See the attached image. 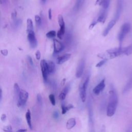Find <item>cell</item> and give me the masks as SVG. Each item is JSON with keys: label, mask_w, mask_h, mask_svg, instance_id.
Masks as SVG:
<instances>
[{"label": "cell", "mask_w": 132, "mask_h": 132, "mask_svg": "<svg viewBox=\"0 0 132 132\" xmlns=\"http://www.w3.org/2000/svg\"><path fill=\"white\" fill-rule=\"evenodd\" d=\"M79 95L82 101L84 103L86 99V90L80 86L79 87Z\"/></svg>", "instance_id": "cell-17"}, {"label": "cell", "mask_w": 132, "mask_h": 132, "mask_svg": "<svg viewBox=\"0 0 132 132\" xmlns=\"http://www.w3.org/2000/svg\"><path fill=\"white\" fill-rule=\"evenodd\" d=\"M53 46H54V52L55 54L62 52L65 48L63 44L57 39H53Z\"/></svg>", "instance_id": "cell-8"}, {"label": "cell", "mask_w": 132, "mask_h": 132, "mask_svg": "<svg viewBox=\"0 0 132 132\" xmlns=\"http://www.w3.org/2000/svg\"><path fill=\"white\" fill-rule=\"evenodd\" d=\"M20 88L19 85L17 83H15L14 84V92H15V95L16 97V98L18 99V97L19 96V93L20 92Z\"/></svg>", "instance_id": "cell-23"}, {"label": "cell", "mask_w": 132, "mask_h": 132, "mask_svg": "<svg viewBox=\"0 0 132 132\" xmlns=\"http://www.w3.org/2000/svg\"><path fill=\"white\" fill-rule=\"evenodd\" d=\"M17 13L15 11H14L12 14V18L13 20L15 21H16L17 20Z\"/></svg>", "instance_id": "cell-37"}, {"label": "cell", "mask_w": 132, "mask_h": 132, "mask_svg": "<svg viewBox=\"0 0 132 132\" xmlns=\"http://www.w3.org/2000/svg\"><path fill=\"white\" fill-rule=\"evenodd\" d=\"M71 56V54H69V53L65 54L62 55V56L58 57L57 59L56 63L57 64H59V65L63 64V63H64L66 62L67 61H68V60H69Z\"/></svg>", "instance_id": "cell-11"}, {"label": "cell", "mask_w": 132, "mask_h": 132, "mask_svg": "<svg viewBox=\"0 0 132 132\" xmlns=\"http://www.w3.org/2000/svg\"><path fill=\"white\" fill-rule=\"evenodd\" d=\"M130 25L128 23H124L122 25V26L121 27L120 33L118 35V39L120 43V47H121V44L122 43V41L125 37V36L127 35V34L130 31Z\"/></svg>", "instance_id": "cell-3"}, {"label": "cell", "mask_w": 132, "mask_h": 132, "mask_svg": "<svg viewBox=\"0 0 132 132\" xmlns=\"http://www.w3.org/2000/svg\"><path fill=\"white\" fill-rule=\"evenodd\" d=\"M126 132H131V131H130V130H127Z\"/></svg>", "instance_id": "cell-51"}, {"label": "cell", "mask_w": 132, "mask_h": 132, "mask_svg": "<svg viewBox=\"0 0 132 132\" xmlns=\"http://www.w3.org/2000/svg\"><path fill=\"white\" fill-rule=\"evenodd\" d=\"M35 22L37 26H40L41 24V17L39 15H36L35 17Z\"/></svg>", "instance_id": "cell-28"}, {"label": "cell", "mask_w": 132, "mask_h": 132, "mask_svg": "<svg viewBox=\"0 0 132 132\" xmlns=\"http://www.w3.org/2000/svg\"><path fill=\"white\" fill-rule=\"evenodd\" d=\"M66 78H64V79L62 80V83H61V85H62V86H63L65 85V82H66Z\"/></svg>", "instance_id": "cell-48"}, {"label": "cell", "mask_w": 132, "mask_h": 132, "mask_svg": "<svg viewBox=\"0 0 132 132\" xmlns=\"http://www.w3.org/2000/svg\"><path fill=\"white\" fill-rule=\"evenodd\" d=\"M65 33V28H60L59 31L57 33V36L58 38L60 39H63V37Z\"/></svg>", "instance_id": "cell-24"}, {"label": "cell", "mask_w": 132, "mask_h": 132, "mask_svg": "<svg viewBox=\"0 0 132 132\" xmlns=\"http://www.w3.org/2000/svg\"><path fill=\"white\" fill-rule=\"evenodd\" d=\"M53 116L55 119H57L59 117V115L57 111H55L53 114Z\"/></svg>", "instance_id": "cell-45"}, {"label": "cell", "mask_w": 132, "mask_h": 132, "mask_svg": "<svg viewBox=\"0 0 132 132\" xmlns=\"http://www.w3.org/2000/svg\"><path fill=\"white\" fill-rule=\"evenodd\" d=\"M124 51L125 48H116L109 49L104 53H100L97 55V56L103 59L108 60L115 58L121 55L124 54Z\"/></svg>", "instance_id": "cell-2"}, {"label": "cell", "mask_w": 132, "mask_h": 132, "mask_svg": "<svg viewBox=\"0 0 132 132\" xmlns=\"http://www.w3.org/2000/svg\"><path fill=\"white\" fill-rule=\"evenodd\" d=\"M69 86H68V85H67V86H66L64 88V89L63 90V91H62V93H64L65 94H66V95H67V94L68 93V92H69Z\"/></svg>", "instance_id": "cell-36"}, {"label": "cell", "mask_w": 132, "mask_h": 132, "mask_svg": "<svg viewBox=\"0 0 132 132\" xmlns=\"http://www.w3.org/2000/svg\"><path fill=\"white\" fill-rule=\"evenodd\" d=\"M0 52H1V53L2 54V55H3L4 56H6L8 54V51L6 49L1 50V51H0Z\"/></svg>", "instance_id": "cell-35"}, {"label": "cell", "mask_w": 132, "mask_h": 132, "mask_svg": "<svg viewBox=\"0 0 132 132\" xmlns=\"http://www.w3.org/2000/svg\"><path fill=\"white\" fill-rule=\"evenodd\" d=\"M123 6V0H117V9L116 13L115 15V20L116 21L119 19L120 17Z\"/></svg>", "instance_id": "cell-10"}, {"label": "cell", "mask_w": 132, "mask_h": 132, "mask_svg": "<svg viewBox=\"0 0 132 132\" xmlns=\"http://www.w3.org/2000/svg\"><path fill=\"white\" fill-rule=\"evenodd\" d=\"M49 99H50V101L51 103V104L53 105H55V104H56V101H55V96L53 94H51L50 96H49Z\"/></svg>", "instance_id": "cell-30"}, {"label": "cell", "mask_w": 132, "mask_h": 132, "mask_svg": "<svg viewBox=\"0 0 132 132\" xmlns=\"http://www.w3.org/2000/svg\"><path fill=\"white\" fill-rule=\"evenodd\" d=\"M73 106L71 104H69V105L66 106L64 104L62 105V114L64 115L65 114L68 110H69L70 109L73 108Z\"/></svg>", "instance_id": "cell-22"}, {"label": "cell", "mask_w": 132, "mask_h": 132, "mask_svg": "<svg viewBox=\"0 0 132 132\" xmlns=\"http://www.w3.org/2000/svg\"><path fill=\"white\" fill-rule=\"evenodd\" d=\"M56 35V33L55 31H51L46 34V36L48 38H53Z\"/></svg>", "instance_id": "cell-26"}, {"label": "cell", "mask_w": 132, "mask_h": 132, "mask_svg": "<svg viewBox=\"0 0 132 132\" xmlns=\"http://www.w3.org/2000/svg\"><path fill=\"white\" fill-rule=\"evenodd\" d=\"M35 56H36V58L37 60H40V58H41V53L39 50H37L35 54Z\"/></svg>", "instance_id": "cell-38"}, {"label": "cell", "mask_w": 132, "mask_h": 132, "mask_svg": "<svg viewBox=\"0 0 132 132\" xmlns=\"http://www.w3.org/2000/svg\"><path fill=\"white\" fill-rule=\"evenodd\" d=\"M6 114H3L2 115V116H1V119L2 120V121H5V120H6Z\"/></svg>", "instance_id": "cell-44"}, {"label": "cell", "mask_w": 132, "mask_h": 132, "mask_svg": "<svg viewBox=\"0 0 132 132\" xmlns=\"http://www.w3.org/2000/svg\"><path fill=\"white\" fill-rule=\"evenodd\" d=\"M27 58L28 62V63L30 64V65H32V66H33L34 63H33V60L32 57H31V56H27Z\"/></svg>", "instance_id": "cell-40"}, {"label": "cell", "mask_w": 132, "mask_h": 132, "mask_svg": "<svg viewBox=\"0 0 132 132\" xmlns=\"http://www.w3.org/2000/svg\"><path fill=\"white\" fill-rule=\"evenodd\" d=\"M58 22L60 28H65V24L64 18L62 15H59L58 16Z\"/></svg>", "instance_id": "cell-21"}, {"label": "cell", "mask_w": 132, "mask_h": 132, "mask_svg": "<svg viewBox=\"0 0 132 132\" xmlns=\"http://www.w3.org/2000/svg\"><path fill=\"white\" fill-rule=\"evenodd\" d=\"M132 53V44L129 46L125 48V51H124V55L127 56L130 55Z\"/></svg>", "instance_id": "cell-25"}, {"label": "cell", "mask_w": 132, "mask_h": 132, "mask_svg": "<svg viewBox=\"0 0 132 132\" xmlns=\"http://www.w3.org/2000/svg\"><path fill=\"white\" fill-rule=\"evenodd\" d=\"M105 87V79H102L100 83L96 86L94 89H93L94 93L96 95H99L101 92H102Z\"/></svg>", "instance_id": "cell-9"}, {"label": "cell", "mask_w": 132, "mask_h": 132, "mask_svg": "<svg viewBox=\"0 0 132 132\" xmlns=\"http://www.w3.org/2000/svg\"><path fill=\"white\" fill-rule=\"evenodd\" d=\"M72 36L71 34L68 33L66 35V44L68 45V44H70L71 42L72 41Z\"/></svg>", "instance_id": "cell-29"}, {"label": "cell", "mask_w": 132, "mask_h": 132, "mask_svg": "<svg viewBox=\"0 0 132 132\" xmlns=\"http://www.w3.org/2000/svg\"><path fill=\"white\" fill-rule=\"evenodd\" d=\"M106 16H107L106 9H103L102 11H101L99 17L97 19L98 23L100 22V23H104L106 20Z\"/></svg>", "instance_id": "cell-13"}, {"label": "cell", "mask_w": 132, "mask_h": 132, "mask_svg": "<svg viewBox=\"0 0 132 132\" xmlns=\"http://www.w3.org/2000/svg\"><path fill=\"white\" fill-rule=\"evenodd\" d=\"M66 95L62 92V93L59 95V99L61 100H64L66 98Z\"/></svg>", "instance_id": "cell-39"}, {"label": "cell", "mask_w": 132, "mask_h": 132, "mask_svg": "<svg viewBox=\"0 0 132 132\" xmlns=\"http://www.w3.org/2000/svg\"><path fill=\"white\" fill-rule=\"evenodd\" d=\"M48 16H49V18L50 20L52 19V9L50 8L48 11Z\"/></svg>", "instance_id": "cell-43"}, {"label": "cell", "mask_w": 132, "mask_h": 132, "mask_svg": "<svg viewBox=\"0 0 132 132\" xmlns=\"http://www.w3.org/2000/svg\"><path fill=\"white\" fill-rule=\"evenodd\" d=\"M107 60H106V59H103L102 60H101L99 63H98L96 65V67H97V68H100L102 66H103L104 64H105V63L107 62Z\"/></svg>", "instance_id": "cell-32"}, {"label": "cell", "mask_w": 132, "mask_h": 132, "mask_svg": "<svg viewBox=\"0 0 132 132\" xmlns=\"http://www.w3.org/2000/svg\"><path fill=\"white\" fill-rule=\"evenodd\" d=\"M48 63V71L49 74H52L54 73L55 71V65L54 63L52 61H49L47 62Z\"/></svg>", "instance_id": "cell-14"}, {"label": "cell", "mask_w": 132, "mask_h": 132, "mask_svg": "<svg viewBox=\"0 0 132 132\" xmlns=\"http://www.w3.org/2000/svg\"><path fill=\"white\" fill-rule=\"evenodd\" d=\"M21 22H22V21L21 20H20V19L17 20L15 21V25H16V26H19L21 24Z\"/></svg>", "instance_id": "cell-42"}, {"label": "cell", "mask_w": 132, "mask_h": 132, "mask_svg": "<svg viewBox=\"0 0 132 132\" xmlns=\"http://www.w3.org/2000/svg\"><path fill=\"white\" fill-rule=\"evenodd\" d=\"M27 129H20L17 131V132H26Z\"/></svg>", "instance_id": "cell-47"}, {"label": "cell", "mask_w": 132, "mask_h": 132, "mask_svg": "<svg viewBox=\"0 0 132 132\" xmlns=\"http://www.w3.org/2000/svg\"><path fill=\"white\" fill-rule=\"evenodd\" d=\"M2 98V89L1 88V86H0V102H1Z\"/></svg>", "instance_id": "cell-46"}, {"label": "cell", "mask_w": 132, "mask_h": 132, "mask_svg": "<svg viewBox=\"0 0 132 132\" xmlns=\"http://www.w3.org/2000/svg\"><path fill=\"white\" fill-rule=\"evenodd\" d=\"M27 39L29 43V46L32 48H35L37 47L38 42L34 31L27 33Z\"/></svg>", "instance_id": "cell-6"}, {"label": "cell", "mask_w": 132, "mask_h": 132, "mask_svg": "<svg viewBox=\"0 0 132 132\" xmlns=\"http://www.w3.org/2000/svg\"><path fill=\"white\" fill-rule=\"evenodd\" d=\"M40 67L43 79L45 80V81L47 82L48 80V75L49 74L47 62L45 59L41 60V61L40 62Z\"/></svg>", "instance_id": "cell-5"}, {"label": "cell", "mask_w": 132, "mask_h": 132, "mask_svg": "<svg viewBox=\"0 0 132 132\" xmlns=\"http://www.w3.org/2000/svg\"><path fill=\"white\" fill-rule=\"evenodd\" d=\"M76 125V121L74 118H71L69 119L66 124V127L68 129L73 128Z\"/></svg>", "instance_id": "cell-16"}, {"label": "cell", "mask_w": 132, "mask_h": 132, "mask_svg": "<svg viewBox=\"0 0 132 132\" xmlns=\"http://www.w3.org/2000/svg\"><path fill=\"white\" fill-rule=\"evenodd\" d=\"M0 3H3L2 0H0Z\"/></svg>", "instance_id": "cell-50"}, {"label": "cell", "mask_w": 132, "mask_h": 132, "mask_svg": "<svg viewBox=\"0 0 132 132\" xmlns=\"http://www.w3.org/2000/svg\"><path fill=\"white\" fill-rule=\"evenodd\" d=\"M37 102L38 103L39 105H42V97L41 96V95L40 94L37 95Z\"/></svg>", "instance_id": "cell-33"}, {"label": "cell", "mask_w": 132, "mask_h": 132, "mask_svg": "<svg viewBox=\"0 0 132 132\" xmlns=\"http://www.w3.org/2000/svg\"><path fill=\"white\" fill-rule=\"evenodd\" d=\"M28 93L23 89H21L20 92L19 93V96L18 97V103H17V106L18 107H22L24 106L28 98Z\"/></svg>", "instance_id": "cell-4"}, {"label": "cell", "mask_w": 132, "mask_h": 132, "mask_svg": "<svg viewBox=\"0 0 132 132\" xmlns=\"http://www.w3.org/2000/svg\"><path fill=\"white\" fill-rule=\"evenodd\" d=\"M85 66V60L84 58H82L80 60L77 68V70L76 72V76L77 78H80L82 76L84 73Z\"/></svg>", "instance_id": "cell-7"}, {"label": "cell", "mask_w": 132, "mask_h": 132, "mask_svg": "<svg viewBox=\"0 0 132 132\" xmlns=\"http://www.w3.org/2000/svg\"><path fill=\"white\" fill-rule=\"evenodd\" d=\"M116 20L114 19L112 20L111 21L109 22V23L108 24L106 28L105 29V30L103 32V36L104 37H106L109 33V32H110V31L111 30V29L114 27V26L116 24Z\"/></svg>", "instance_id": "cell-12"}, {"label": "cell", "mask_w": 132, "mask_h": 132, "mask_svg": "<svg viewBox=\"0 0 132 132\" xmlns=\"http://www.w3.org/2000/svg\"><path fill=\"white\" fill-rule=\"evenodd\" d=\"M25 118H26V121L29 128L31 129H32L33 127H32V121H31V113L29 109L27 110L25 115Z\"/></svg>", "instance_id": "cell-15"}, {"label": "cell", "mask_w": 132, "mask_h": 132, "mask_svg": "<svg viewBox=\"0 0 132 132\" xmlns=\"http://www.w3.org/2000/svg\"><path fill=\"white\" fill-rule=\"evenodd\" d=\"M3 130L4 132H13L12 127L11 125L5 126L3 128Z\"/></svg>", "instance_id": "cell-31"}, {"label": "cell", "mask_w": 132, "mask_h": 132, "mask_svg": "<svg viewBox=\"0 0 132 132\" xmlns=\"http://www.w3.org/2000/svg\"><path fill=\"white\" fill-rule=\"evenodd\" d=\"M118 96L114 89L109 91V103L107 107V115L108 117H112L115 114L118 105Z\"/></svg>", "instance_id": "cell-1"}, {"label": "cell", "mask_w": 132, "mask_h": 132, "mask_svg": "<svg viewBox=\"0 0 132 132\" xmlns=\"http://www.w3.org/2000/svg\"><path fill=\"white\" fill-rule=\"evenodd\" d=\"M26 23H27V33H28L31 31H33L34 26H33V22L32 19L30 18L27 19L26 21Z\"/></svg>", "instance_id": "cell-19"}, {"label": "cell", "mask_w": 132, "mask_h": 132, "mask_svg": "<svg viewBox=\"0 0 132 132\" xmlns=\"http://www.w3.org/2000/svg\"><path fill=\"white\" fill-rule=\"evenodd\" d=\"M103 0H97L96 2V5H99L101 6L102 5Z\"/></svg>", "instance_id": "cell-41"}, {"label": "cell", "mask_w": 132, "mask_h": 132, "mask_svg": "<svg viewBox=\"0 0 132 132\" xmlns=\"http://www.w3.org/2000/svg\"><path fill=\"white\" fill-rule=\"evenodd\" d=\"M131 87H132V77H130V78L129 79V80L127 82V84L125 86L124 88L123 89V93H125L127 92L129 89H130V88H131Z\"/></svg>", "instance_id": "cell-20"}, {"label": "cell", "mask_w": 132, "mask_h": 132, "mask_svg": "<svg viewBox=\"0 0 132 132\" xmlns=\"http://www.w3.org/2000/svg\"><path fill=\"white\" fill-rule=\"evenodd\" d=\"M46 1H47V0H41V2H42L43 3H46Z\"/></svg>", "instance_id": "cell-49"}, {"label": "cell", "mask_w": 132, "mask_h": 132, "mask_svg": "<svg viewBox=\"0 0 132 132\" xmlns=\"http://www.w3.org/2000/svg\"><path fill=\"white\" fill-rule=\"evenodd\" d=\"M84 1H85V0H76V3H75L74 8H73L74 11L75 12L78 11L82 7V6H83V5L84 3Z\"/></svg>", "instance_id": "cell-18"}, {"label": "cell", "mask_w": 132, "mask_h": 132, "mask_svg": "<svg viewBox=\"0 0 132 132\" xmlns=\"http://www.w3.org/2000/svg\"><path fill=\"white\" fill-rule=\"evenodd\" d=\"M110 1V0H103V3L102 5L103 9H106L107 8H108V7H109V5Z\"/></svg>", "instance_id": "cell-27"}, {"label": "cell", "mask_w": 132, "mask_h": 132, "mask_svg": "<svg viewBox=\"0 0 132 132\" xmlns=\"http://www.w3.org/2000/svg\"><path fill=\"white\" fill-rule=\"evenodd\" d=\"M2 1H3V2H6V0H2Z\"/></svg>", "instance_id": "cell-52"}, {"label": "cell", "mask_w": 132, "mask_h": 132, "mask_svg": "<svg viewBox=\"0 0 132 132\" xmlns=\"http://www.w3.org/2000/svg\"><path fill=\"white\" fill-rule=\"evenodd\" d=\"M97 23H98V22H97V19H95L94 21L91 23V24H90V26H89V28L90 29H93V28L95 27V26Z\"/></svg>", "instance_id": "cell-34"}]
</instances>
